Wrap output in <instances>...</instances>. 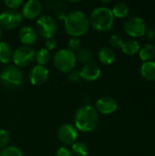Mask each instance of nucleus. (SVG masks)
Returning <instances> with one entry per match:
<instances>
[{
  "instance_id": "423d86ee",
  "label": "nucleus",
  "mask_w": 155,
  "mask_h": 156,
  "mask_svg": "<svg viewBox=\"0 0 155 156\" xmlns=\"http://www.w3.org/2000/svg\"><path fill=\"white\" fill-rule=\"evenodd\" d=\"M36 32L44 38H50L55 36L58 30L56 20L49 16H41L36 22Z\"/></svg>"
},
{
  "instance_id": "a211bd4d",
  "label": "nucleus",
  "mask_w": 155,
  "mask_h": 156,
  "mask_svg": "<svg viewBox=\"0 0 155 156\" xmlns=\"http://www.w3.org/2000/svg\"><path fill=\"white\" fill-rule=\"evenodd\" d=\"M122 50L124 54L132 56L139 52L140 50V44L135 39H129L125 42H123L122 46Z\"/></svg>"
},
{
  "instance_id": "5701e85b",
  "label": "nucleus",
  "mask_w": 155,
  "mask_h": 156,
  "mask_svg": "<svg viewBox=\"0 0 155 156\" xmlns=\"http://www.w3.org/2000/svg\"><path fill=\"white\" fill-rule=\"evenodd\" d=\"M76 58H77L79 63L83 64L85 66L87 64L91 63V60L93 59V56H92V53L90 50L80 48L78 51V55L76 56Z\"/></svg>"
},
{
  "instance_id": "2f4dec72",
  "label": "nucleus",
  "mask_w": 155,
  "mask_h": 156,
  "mask_svg": "<svg viewBox=\"0 0 155 156\" xmlns=\"http://www.w3.org/2000/svg\"><path fill=\"white\" fill-rule=\"evenodd\" d=\"M56 156H73V154L67 147H60L57 150Z\"/></svg>"
},
{
  "instance_id": "9d476101",
  "label": "nucleus",
  "mask_w": 155,
  "mask_h": 156,
  "mask_svg": "<svg viewBox=\"0 0 155 156\" xmlns=\"http://www.w3.org/2000/svg\"><path fill=\"white\" fill-rule=\"evenodd\" d=\"M58 138L64 145H72L78 138V130L73 124L64 123L58 131Z\"/></svg>"
},
{
  "instance_id": "c756f323",
  "label": "nucleus",
  "mask_w": 155,
  "mask_h": 156,
  "mask_svg": "<svg viewBox=\"0 0 155 156\" xmlns=\"http://www.w3.org/2000/svg\"><path fill=\"white\" fill-rule=\"evenodd\" d=\"M68 79H69V80L70 82H74V83L79 82V81L81 80L79 71V70H74V69H73L72 71H70V72L69 73Z\"/></svg>"
},
{
  "instance_id": "6ab92c4d",
  "label": "nucleus",
  "mask_w": 155,
  "mask_h": 156,
  "mask_svg": "<svg viewBox=\"0 0 155 156\" xmlns=\"http://www.w3.org/2000/svg\"><path fill=\"white\" fill-rule=\"evenodd\" d=\"M139 56L141 59L144 62L151 61L155 56V47L152 44H145L139 50Z\"/></svg>"
},
{
  "instance_id": "9b49d317",
  "label": "nucleus",
  "mask_w": 155,
  "mask_h": 156,
  "mask_svg": "<svg viewBox=\"0 0 155 156\" xmlns=\"http://www.w3.org/2000/svg\"><path fill=\"white\" fill-rule=\"evenodd\" d=\"M49 77V71L45 66L37 65L34 66L29 71V81L35 86H39L44 84Z\"/></svg>"
},
{
  "instance_id": "412c9836",
  "label": "nucleus",
  "mask_w": 155,
  "mask_h": 156,
  "mask_svg": "<svg viewBox=\"0 0 155 156\" xmlns=\"http://www.w3.org/2000/svg\"><path fill=\"white\" fill-rule=\"evenodd\" d=\"M129 11H130V8H129L128 5L125 3H122V2L116 4L113 6V8L111 9L113 16L118 17V18L125 17L129 14Z\"/></svg>"
},
{
  "instance_id": "20e7f679",
  "label": "nucleus",
  "mask_w": 155,
  "mask_h": 156,
  "mask_svg": "<svg viewBox=\"0 0 155 156\" xmlns=\"http://www.w3.org/2000/svg\"><path fill=\"white\" fill-rule=\"evenodd\" d=\"M53 62L58 70L62 73H69L74 69L77 58L74 52L68 48H62L56 52L53 58Z\"/></svg>"
},
{
  "instance_id": "a878e982",
  "label": "nucleus",
  "mask_w": 155,
  "mask_h": 156,
  "mask_svg": "<svg viewBox=\"0 0 155 156\" xmlns=\"http://www.w3.org/2000/svg\"><path fill=\"white\" fill-rule=\"evenodd\" d=\"M68 49L74 52L80 49V40L79 37H71L68 42Z\"/></svg>"
},
{
  "instance_id": "473e14b6",
  "label": "nucleus",
  "mask_w": 155,
  "mask_h": 156,
  "mask_svg": "<svg viewBox=\"0 0 155 156\" xmlns=\"http://www.w3.org/2000/svg\"><path fill=\"white\" fill-rule=\"evenodd\" d=\"M1 37H2V30L0 28V39H1Z\"/></svg>"
},
{
  "instance_id": "aec40b11",
  "label": "nucleus",
  "mask_w": 155,
  "mask_h": 156,
  "mask_svg": "<svg viewBox=\"0 0 155 156\" xmlns=\"http://www.w3.org/2000/svg\"><path fill=\"white\" fill-rule=\"evenodd\" d=\"M12 54H13V51L9 44H7L6 42L1 41L0 42V62L4 64L8 63L12 58Z\"/></svg>"
},
{
  "instance_id": "7ed1b4c3",
  "label": "nucleus",
  "mask_w": 155,
  "mask_h": 156,
  "mask_svg": "<svg viewBox=\"0 0 155 156\" xmlns=\"http://www.w3.org/2000/svg\"><path fill=\"white\" fill-rule=\"evenodd\" d=\"M90 25L97 31L107 32L114 24V16L111 9L107 6H98L92 10L90 16Z\"/></svg>"
},
{
  "instance_id": "b1692460",
  "label": "nucleus",
  "mask_w": 155,
  "mask_h": 156,
  "mask_svg": "<svg viewBox=\"0 0 155 156\" xmlns=\"http://www.w3.org/2000/svg\"><path fill=\"white\" fill-rule=\"evenodd\" d=\"M71 153L75 156H87L89 153L88 146L81 142H76L71 145Z\"/></svg>"
},
{
  "instance_id": "7c9ffc66",
  "label": "nucleus",
  "mask_w": 155,
  "mask_h": 156,
  "mask_svg": "<svg viewBox=\"0 0 155 156\" xmlns=\"http://www.w3.org/2000/svg\"><path fill=\"white\" fill-rule=\"evenodd\" d=\"M56 47H57V40L54 37H50V38L46 39V48L48 51L55 49Z\"/></svg>"
},
{
  "instance_id": "4468645a",
  "label": "nucleus",
  "mask_w": 155,
  "mask_h": 156,
  "mask_svg": "<svg viewBox=\"0 0 155 156\" xmlns=\"http://www.w3.org/2000/svg\"><path fill=\"white\" fill-rule=\"evenodd\" d=\"M80 78L86 81H94L98 80L101 74L100 68L95 63H90L82 67L79 71Z\"/></svg>"
},
{
  "instance_id": "2eb2a0df",
  "label": "nucleus",
  "mask_w": 155,
  "mask_h": 156,
  "mask_svg": "<svg viewBox=\"0 0 155 156\" xmlns=\"http://www.w3.org/2000/svg\"><path fill=\"white\" fill-rule=\"evenodd\" d=\"M18 37L22 44H24L25 46L30 47L31 45L35 44V42L37 41V34L33 27L25 26L20 28L18 32Z\"/></svg>"
},
{
  "instance_id": "39448f33",
  "label": "nucleus",
  "mask_w": 155,
  "mask_h": 156,
  "mask_svg": "<svg viewBox=\"0 0 155 156\" xmlns=\"http://www.w3.org/2000/svg\"><path fill=\"white\" fill-rule=\"evenodd\" d=\"M0 81L6 88H17L23 83L22 71L16 66H5L0 72Z\"/></svg>"
},
{
  "instance_id": "4be33fe9",
  "label": "nucleus",
  "mask_w": 155,
  "mask_h": 156,
  "mask_svg": "<svg viewBox=\"0 0 155 156\" xmlns=\"http://www.w3.org/2000/svg\"><path fill=\"white\" fill-rule=\"evenodd\" d=\"M35 59L37 62V65L45 66L50 59V51H48L45 48H40L36 52Z\"/></svg>"
},
{
  "instance_id": "6e6552de",
  "label": "nucleus",
  "mask_w": 155,
  "mask_h": 156,
  "mask_svg": "<svg viewBox=\"0 0 155 156\" xmlns=\"http://www.w3.org/2000/svg\"><path fill=\"white\" fill-rule=\"evenodd\" d=\"M125 32L131 37H143L146 32V24L142 17L132 16L123 25Z\"/></svg>"
},
{
  "instance_id": "bb28decb",
  "label": "nucleus",
  "mask_w": 155,
  "mask_h": 156,
  "mask_svg": "<svg viewBox=\"0 0 155 156\" xmlns=\"http://www.w3.org/2000/svg\"><path fill=\"white\" fill-rule=\"evenodd\" d=\"M9 138L10 137L8 133L4 129H0V150H3L4 148L7 147Z\"/></svg>"
},
{
  "instance_id": "f257e3e1",
  "label": "nucleus",
  "mask_w": 155,
  "mask_h": 156,
  "mask_svg": "<svg viewBox=\"0 0 155 156\" xmlns=\"http://www.w3.org/2000/svg\"><path fill=\"white\" fill-rule=\"evenodd\" d=\"M90 20L87 15L82 11H72L65 17V31L72 37H79L85 35L90 29Z\"/></svg>"
},
{
  "instance_id": "0eeeda50",
  "label": "nucleus",
  "mask_w": 155,
  "mask_h": 156,
  "mask_svg": "<svg viewBox=\"0 0 155 156\" xmlns=\"http://www.w3.org/2000/svg\"><path fill=\"white\" fill-rule=\"evenodd\" d=\"M36 50L29 46H22L17 48L12 54V60L18 67L28 66L35 59Z\"/></svg>"
},
{
  "instance_id": "c85d7f7f",
  "label": "nucleus",
  "mask_w": 155,
  "mask_h": 156,
  "mask_svg": "<svg viewBox=\"0 0 155 156\" xmlns=\"http://www.w3.org/2000/svg\"><path fill=\"white\" fill-rule=\"evenodd\" d=\"M5 5L6 7H8L11 10H15L18 7H20L23 5L22 0H5Z\"/></svg>"
},
{
  "instance_id": "cd10ccee",
  "label": "nucleus",
  "mask_w": 155,
  "mask_h": 156,
  "mask_svg": "<svg viewBox=\"0 0 155 156\" xmlns=\"http://www.w3.org/2000/svg\"><path fill=\"white\" fill-rule=\"evenodd\" d=\"M110 44L113 48H122V46L123 44V40L121 36L114 34L110 38Z\"/></svg>"
},
{
  "instance_id": "ddd939ff",
  "label": "nucleus",
  "mask_w": 155,
  "mask_h": 156,
  "mask_svg": "<svg viewBox=\"0 0 155 156\" xmlns=\"http://www.w3.org/2000/svg\"><path fill=\"white\" fill-rule=\"evenodd\" d=\"M117 101L109 96L101 97L96 101V110L102 114H111L117 110Z\"/></svg>"
},
{
  "instance_id": "f8f14e48",
  "label": "nucleus",
  "mask_w": 155,
  "mask_h": 156,
  "mask_svg": "<svg viewBox=\"0 0 155 156\" xmlns=\"http://www.w3.org/2000/svg\"><path fill=\"white\" fill-rule=\"evenodd\" d=\"M42 5L37 0H28L22 7V16L26 19L32 20L37 18L41 13Z\"/></svg>"
},
{
  "instance_id": "1a4fd4ad",
  "label": "nucleus",
  "mask_w": 155,
  "mask_h": 156,
  "mask_svg": "<svg viewBox=\"0 0 155 156\" xmlns=\"http://www.w3.org/2000/svg\"><path fill=\"white\" fill-rule=\"evenodd\" d=\"M22 15L16 10H5L0 14V27L3 29L12 30L22 22Z\"/></svg>"
},
{
  "instance_id": "dca6fc26",
  "label": "nucleus",
  "mask_w": 155,
  "mask_h": 156,
  "mask_svg": "<svg viewBox=\"0 0 155 156\" xmlns=\"http://www.w3.org/2000/svg\"><path fill=\"white\" fill-rule=\"evenodd\" d=\"M141 75L148 80H155V62L146 61L143 62L140 69Z\"/></svg>"
},
{
  "instance_id": "f03ea898",
  "label": "nucleus",
  "mask_w": 155,
  "mask_h": 156,
  "mask_svg": "<svg viewBox=\"0 0 155 156\" xmlns=\"http://www.w3.org/2000/svg\"><path fill=\"white\" fill-rule=\"evenodd\" d=\"M99 122L97 110L90 105L79 107L74 115V123L77 130L83 133H90L96 129Z\"/></svg>"
},
{
  "instance_id": "393cba45",
  "label": "nucleus",
  "mask_w": 155,
  "mask_h": 156,
  "mask_svg": "<svg viewBox=\"0 0 155 156\" xmlns=\"http://www.w3.org/2000/svg\"><path fill=\"white\" fill-rule=\"evenodd\" d=\"M0 156H24L23 153L16 147L14 146H7L1 150Z\"/></svg>"
},
{
  "instance_id": "f3484780",
  "label": "nucleus",
  "mask_w": 155,
  "mask_h": 156,
  "mask_svg": "<svg viewBox=\"0 0 155 156\" xmlns=\"http://www.w3.org/2000/svg\"><path fill=\"white\" fill-rule=\"evenodd\" d=\"M115 53L110 48H102L99 51V59L105 65H110L115 60Z\"/></svg>"
}]
</instances>
